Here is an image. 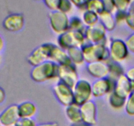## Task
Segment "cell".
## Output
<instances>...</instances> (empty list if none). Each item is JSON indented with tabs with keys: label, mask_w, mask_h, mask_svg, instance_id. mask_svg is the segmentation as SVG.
Returning a JSON list of instances; mask_svg holds the SVG:
<instances>
[{
	"label": "cell",
	"mask_w": 134,
	"mask_h": 126,
	"mask_svg": "<svg viewBox=\"0 0 134 126\" xmlns=\"http://www.w3.org/2000/svg\"><path fill=\"white\" fill-rule=\"evenodd\" d=\"M103 3H104L105 10H107L113 14L116 12V10L114 0H105L103 1Z\"/></svg>",
	"instance_id": "d6a6232c"
},
{
	"label": "cell",
	"mask_w": 134,
	"mask_h": 126,
	"mask_svg": "<svg viewBox=\"0 0 134 126\" xmlns=\"http://www.w3.org/2000/svg\"><path fill=\"white\" fill-rule=\"evenodd\" d=\"M35 121L33 118L20 119L15 126H37Z\"/></svg>",
	"instance_id": "1f68e13d"
},
{
	"label": "cell",
	"mask_w": 134,
	"mask_h": 126,
	"mask_svg": "<svg viewBox=\"0 0 134 126\" xmlns=\"http://www.w3.org/2000/svg\"><path fill=\"white\" fill-rule=\"evenodd\" d=\"M116 10L128 12L132 1L129 0H114Z\"/></svg>",
	"instance_id": "f1b7e54d"
},
{
	"label": "cell",
	"mask_w": 134,
	"mask_h": 126,
	"mask_svg": "<svg viewBox=\"0 0 134 126\" xmlns=\"http://www.w3.org/2000/svg\"><path fill=\"white\" fill-rule=\"evenodd\" d=\"M65 115L71 123H78L82 121L81 106L75 103L65 107Z\"/></svg>",
	"instance_id": "ffe728a7"
},
{
	"label": "cell",
	"mask_w": 134,
	"mask_h": 126,
	"mask_svg": "<svg viewBox=\"0 0 134 126\" xmlns=\"http://www.w3.org/2000/svg\"><path fill=\"white\" fill-rule=\"evenodd\" d=\"M82 21L86 27H92L99 22V15L93 12L85 10L83 13Z\"/></svg>",
	"instance_id": "cb8c5ba5"
},
{
	"label": "cell",
	"mask_w": 134,
	"mask_h": 126,
	"mask_svg": "<svg viewBox=\"0 0 134 126\" xmlns=\"http://www.w3.org/2000/svg\"><path fill=\"white\" fill-rule=\"evenodd\" d=\"M52 91L56 100L63 106L68 107L74 103L73 89L59 81L52 88Z\"/></svg>",
	"instance_id": "9c48e42d"
},
{
	"label": "cell",
	"mask_w": 134,
	"mask_h": 126,
	"mask_svg": "<svg viewBox=\"0 0 134 126\" xmlns=\"http://www.w3.org/2000/svg\"><path fill=\"white\" fill-rule=\"evenodd\" d=\"M109 69V77L116 81L120 76L125 74L124 68L120 64V63L113 62L110 60L108 62Z\"/></svg>",
	"instance_id": "7402d4cb"
},
{
	"label": "cell",
	"mask_w": 134,
	"mask_h": 126,
	"mask_svg": "<svg viewBox=\"0 0 134 126\" xmlns=\"http://www.w3.org/2000/svg\"><path fill=\"white\" fill-rule=\"evenodd\" d=\"M86 69L89 75L96 80L107 77L109 74L108 62H105L88 63L86 64Z\"/></svg>",
	"instance_id": "9a60e30c"
},
{
	"label": "cell",
	"mask_w": 134,
	"mask_h": 126,
	"mask_svg": "<svg viewBox=\"0 0 134 126\" xmlns=\"http://www.w3.org/2000/svg\"><path fill=\"white\" fill-rule=\"evenodd\" d=\"M70 126H92V125L87 124V123H85V122H83L82 121H81V122H78V123H71Z\"/></svg>",
	"instance_id": "ab89813d"
},
{
	"label": "cell",
	"mask_w": 134,
	"mask_h": 126,
	"mask_svg": "<svg viewBox=\"0 0 134 126\" xmlns=\"http://www.w3.org/2000/svg\"><path fill=\"white\" fill-rule=\"evenodd\" d=\"M59 0H44L43 3L51 12L58 11Z\"/></svg>",
	"instance_id": "4dcf8cb0"
},
{
	"label": "cell",
	"mask_w": 134,
	"mask_h": 126,
	"mask_svg": "<svg viewBox=\"0 0 134 126\" xmlns=\"http://www.w3.org/2000/svg\"><path fill=\"white\" fill-rule=\"evenodd\" d=\"M86 26L82 20L77 16H73L69 18V30L71 31H81L85 32Z\"/></svg>",
	"instance_id": "484cf974"
},
{
	"label": "cell",
	"mask_w": 134,
	"mask_h": 126,
	"mask_svg": "<svg viewBox=\"0 0 134 126\" xmlns=\"http://www.w3.org/2000/svg\"><path fill=\"white\" fill-rule=\"evenodd\" d=\"M80 106L82 122L92 126H95L98 118V108L96 102L90 100Z\"/></svg>",
	"instance_id": "7c38bea8"
},
{
	"label": "cell",
	"mask_w": 134,
	"mask_h": 126,
	"mask_svg": "<svg viewBox=\"0 0 134 126\" xmlns=\"http://www.w3.org/2000/svg\"><path fill=\"white\" fill-rule=\"evenodd\" d=\"M5 97H6V94H5V91L3 88L0 87V104L5 101Z\"/></svg>",
	"instance_id": "74e56055"
},
{
	"label": "cell",
	"mask_w": 134,
	"mask_h": 126,
	"mask_svg": "<svg viewBox=\"0 0 134 126\" xmlns=\"http://www.w3.org/2000/svg\"><path fill=\"white\" fill-rule=\"evenodd\" d=\"M50 60L54 62L59 66H66L73 64L68 56L67 51L56 45H54L52 47Z\"/></svg>",
	"instance_id": "e0dca14e"
},
{
	"label": "cell",
	"mask_w": 134,
	"mask_h": 126,
	"mask_svg": "<svg viewBox=\"0 0 134 126\" xmlns=\"http://www.w3.org/2000/svg\"><path fill=\"white\" fill-rule=\"evenodd\" d=\"M4 47H5V41H4L2 36L0 35V52H1L3 50Z\"/></svg>",
	"instance_id": "60d3db41"
},
{
	"label": "cell",
	"mask_w": 134,
	"mask_h": 126,
	"mask_svg": "<svg viewBox=\"0 0 134 126\" xmlns=\"http://www.w3.org/2000/svg\"><path fill=\"white\" fill-rule=\"evenodd\" d=\"M107 32L105 28L99 22L92 27H86L85 31L86 42L92 44L107 45Z\"/></svg>",
	"instance_id": "52a82bcc"
},
{
	"label": "cell",
	"mask_w": 134,
	"mask_h": 126,
	"mask_svg": "<svg viewBox=\"0 0 134 126\" xmlns=\"http://www.w3.org/2000/svg\"><path fill=\"white\" fill-rule=\"evenodd\" d=\"M60 66L54 62L48 60L39 65L33 67L30 76L36 83H44L54 79H58Z\"/></svg>",
	"instance_id": "6da1fadb"
},
{
	"label": "cell",
	"mask_w": 134,
	"mask_h": 126,
	"mask_svg": "<svg viewBox=\"0 0 134 126\" xmlns=\"http://www.w3.org/2000/svg\"><path fill=\"white\" fill-rule=\"evenodd\" d=\"M53 43H45L34 49L27 58V61L33 67L50 60Z\"/></svg>",
	"instance_id": "277c9868"
},
{
	"label": "cell",
	"mask_w": 134,
	"mask_h": 126,
	"mask_svg": "<svg viewBox=\"0 0 134 126\" xmlns=\"http://www.w3.org/2000/svg\"><path fill=\"white\" fill-rule=\"evenodd\" d=\"M37 126H59V125L56 122H47V123H39L37 125Z\"/></svg>",
	"instance_id": "f35d334b"
},
{
	"label": "cell",
	"mask_w": 134,
	"mask_h": 126,
	"mask_svg": "<svg viewBox=\"0 0 134 126\" xmlns=\"http://www.w3.org/2000/svg\"><path fill=\"white\" fill-rule=\"evenodd\" d=\"M1 55H0V63H1Z\"/></svg>",
	"instance_id": "7bdbcfd3"
},
{
	"label": "cell",
	"mask_w": 134,
	"mask_h": 126,
	"mask_svg": "<svg viewBox=\"0 0 134 126\" xmlns=\"http://www.w3.org/2000/svg\"><path fill=\"white\" fill-rule=\"evenodd\" d=\"M20 119L18 105H10L0 114V123L2 126H15Z\"/></svg>",
	"instance_id": "4fadbf2b"
},
{
	"label": "cell",
	"mask_w": 134,
	"mask_h": 126,
	"mask_svg": "<svg viewBox=\"0 0 134 126\" xmlns=\"http://www.w3.org/2000/svg\"><path fill=\"white\" fill-rule=\"evenodd\" d=\"M74 103L81 106L91 100L92 96V83L88 80H79L73 89Z\"/></svg>",
	"instance_id": "5b68a950"
},
{
	"label": "cell",
	"mask_w": 134,
	"mask_h": 126,
	"mask_svg": "<svg viewBox=\"0 0 134 126\" xmlns=\"http://www.w3.org/2000/svg\"><path fill=\"white\" fill-rule=\"evenodd\" d=\"M25 20L23 14L13 13L8 15L3 22V26L6 30L10 32H18L21 31L24 26Z\"/></svg>",
	"instance_id": "5bb4252c"
},
{
	"label": "cell",
	"mask_w": 134,
	"mask_h": 126,
	"mask_svg": "<svg viewBox=\"0 0 134 126\" xmlns=\"http://www.w3.org/2000/svg\"><path fill=\"white\" fill-rule=\"evenodd\" d=\"M124 109L129 116L134 117V91L127 98Z\"/></svg>",
	"instance_id": "4316f807"
},
{
	"label": "cell",
	"mask_w": 134,
	"mask_h": 126,
	"mask_svg": "<svg viewBox=\"0 0 134 126\" xmlns=\"http://www.w3.org/2000/svg\"><path fill=\"white\" fill-rule=\"evenodd\" d=\"M48 19L51 29L56 34L60 35L69 30V18L68 14L60 11L51 12Z\"/></svg>",
	"instance_id": "8992f818"
},
{
	"label": "cell",
	"mask_w": 134,
	"mask_h": 126,
	"mask_svg": "<svg viewBox=\"0 0 134 126\" xmlns=\"http://www.w3.org/2000/svg\"><path fill=\"white\" fill-rule=\"evenodd\" d=\"M58 46L65 51L72 47H82L86 43L85 32L68 30L58 37Z\"/></svg>",
	"instance_id": "3957f363"
},
{
	"label": "cell",
	"mask_w": 134,
	"mask_h": 126,
	"mask_svg": "<svg viewBox=\"0 0 134 126\" xmlns=\"http://www.w3.org/2000/svg\"><path fill=\"white\" fill-rule=\"evenodd\" d=\"M126 99L127 98L119 96L114 91L109 95V103L110 106L114 110H119L124 108Z\"/></svg>",
	"instance_id": "603a6c76"
},
{
	"label": "cell",
	"mask_w": 134,
	"mask_h": 126,
	"mask_svg": "<svg viewBox=\"0 0 134 126\" xmlns=\"http://www.w3.org/2000/svg\"><path fill=\"white\" fill-rule=\"evenodd\" d=\"M73 3L69 0H59L58 11L68 14L73 9Z\"/></svg>",
	"instance_id": "83f0119b"
},
{
	"label": "cell",
	"mask_w": 134,
	"mask_h": 126,
	"mask_svg": "<svg viewBox=\"0 0 134 126\" xmlns=\"http://www.w3.org/2000/svg\"><path fill=\"white\" fill-rule=\"evenodd\" d=\"M134 91V83L131 82L125 74L120 76L115 81L114 92L120 97L127 98Z\"/></svg>",
	"instance_id": "2e32d148"
},
{
	"label": "cell",
	"mask_w": 134,
	"mask_h": 126,
	"mask_svg": "<svg viewBox=\"0 0 134 126\" xmlns=\"http://www.w3.org/2000/svg\"><path fill=\"white\" fill-rule=\"evenodd\" d=\"M71 2L73 5L79 10H84V12L86 10L87 1H85V0H72Z\"/></svg>",
	"instance_id": "e575fe53"
},
{
	"label": "cell",
	"mask_w": 134,
	"mask_h": 126,
	"mask_svg": "<svg viewBox=\"0 0 134 126\" xmlns=\"http://www.w3.org/2000/svg\"><path fill=\"white\" fill-rule=\"evenodd\" d=\"M109 51L110 60L119 63L125 60L130 53L125 41L121 39H114L111 40L109 47Z\"/></svg>",
	"instance_id": "ba28073f"
},
{
	"label": "cell",
	"mask_w": 134,
	"mask_h": 126,
	"mask_svg": "<svg viewBox=\"0 0 134 126\" xmlns=\"http://www.w3.org/2000/svg\"><path fill=\"white\" fill-rule=\"evenodd\" d=\"M58 79L59 81L73 89L75 85L79 80L77 66L73 64L66 66H60Z\"/></svg>",
	"instance_id": "8fae6325"
},
{
	"label": "cell",
	"mask_w": 134,
	"mask_h": 126,
	"mask_svg": "<svg viewBox=\"0 0 134 126\" xmlns=\"http://www.w3.org/2000/svg\"><path fill=\"white\" fill-rule=\"evenodd\" d=\"M128 13H133V14H134V1H132L130 6L129 10H128Z\"/></svg>",
	"instance_id": "b9f144b4"
},
{
	"label": "cell",
	"mask_w": 134,
	"mask_h": 126,
	"mask_svg": "<svg viewBox=\"0 0 134 126\" xmlns=\"http://www.w3.org/2000/svg\"><path fill=\"white\" fill-rule=\"evenodd\" d=\"M115 81L110 77L98 79L92 83V96L95 98H100L109 94L114 91Z\"/></svg>",
	"instance_id": "30bf717a"
},
{
	"label": "cell",
	"mask_w": 134,
	"mask_h": 126,
	"mask_svg": "<svg viewBox=\"0 0 134 126\" xmlns=\"http://www.w3.org/2000/svg\"><path fill=\"white\" fill-rule=\"evenodd\" d=\"M71 61L74 65H82L85 62L83 53L81 47H72L67 51Z\"/></svg>",
	"instance_id": "44dd1931"
},
{
	"label": "cell",
	"mask_w": 134,
	"mask_h": 126,
	"mask_svg": "<svg viewBox=\"0 0 134 126\" xmlns=\"http://www.w3.org/2000/svg\"><path fill=\"white\" fill-rule=\"evenodd\" d=\"M86 10L93 12L97 14H100L105 10L103 1L101 0H90L87 1Z\"/></svg>",
	"instance_id": "d4e9b609"
},
{
	"label": "cell",
	"mask_w": 134,
	"mask_h": 126,
	"mask_svg": "<svg viewBox=\"0 0 134 126\" xmlns=\"http://www.w3.org/2000/svg\"><path fill=\"white\" fill-rule=\"evenodd\" d=\"M130 52L134 54V32L129 35L125 41Z\"/></svg>",
	"instance_id": "836d02e7"
},
{
	"label": "cell",
	"mask_w": 134,
	"mask_h": 126,
	"mask_svg": "<svg viewBox=\"0 0 134 126\" xmlns=\"http://www.w3.org/2000/svg\"><path fill=\"white\" fill-rule=\"evenodd\" d=\"M128 14V12L116 10V12L114 13V17H115V20L116 23V25L120 24L123 23V22H125Z\"/></svg>",
	"instance_id": "f546056e"
},
{
	"label": "cell",
	"mask_w": 134,
	"mask_h": 126,
	"mask_svg": "<svg viewBox=\"0 0 134 126\" xmlns=\"http://www.w3.org/2000/svg\"><path fill=\"white\" fill-rule=\"evenodd\" d=\"M81 49L86 64L94 62H108L110 60L109 51L107 45L92 44L86 42Z\"/></svg>",
	"instance_id": "7a4b0ae2"
},
{
	"label": "cell",
	"mask_w": 134,
	"mask_h": 126,
	"mask_svg": "<svg viewBox=\"0 0 134 126\" xmlns=\"http://www.w3.org/2000/svg\"><path fill=\"white\" fill-rule=\"evenodd\" d=\"M125 23L130 30L134 32V14L128 13Z\"/></svg>",
	"instance_id": "d590c367"
},
{
	"label": "cell",
	"mask_w": 134,
	"mask_h": 126,
	"mask_svg": "<svg viewBox=\"0 0 134 126\" xmlns=\"http://www.w3.org/2000/svg\"><path fill=\"white\" fill-rule=\"evenodd\" d=\"M0 126H1V123H0Z\"/></svg>",
	"instance_id": "ee69618b"
},
{
	"label": "cell",
	"mask_w": 134,
	"mask_h": 126,
	"mask_svg": "<svg viewBox=\"0 0 134 126\" xmlns=\"http://www.w3.org/2000/svg\"><path fill=\"white\" fill-rule=\"evenodd\" d=\"M99 22L103 25L107 32L113 31L116 26L114 14L107 10H103L99 14Z\"/></svg>",
	"instance_id": "d6986e66"
},
{
	"label": "cell",
	"mask_w": 134,
	"mask_h": 126,
	"mask_svg": "<svg viewBox=\"0 0 134 126\" xmlns=\"http://www.w3.org/2000/svg\"><path fill=\"white\" fill-rule=\"evenodd\" d=\"M18 112L20 119L33 118L37 114V108L34 102L26 101L18 105Z\"/></svg>",
	"instance_id": "ac0fdd59"
},
{
	"label": "cell",
	"mask_w": 134,
	"mask_h": 126,
	"mask_svg": "<svg viewBox=\"0 0 134 126\" xmlns=\"http://www.w3.org/2000/svg\"><path fill=\"white\" fill-rule=\"evenodd\" d=\"M125 76L131 82L134 83V66L128 68V70L125 72Z\"/></svg>",
	"instance_id": "8d00e7d4"
}]
</instances>
